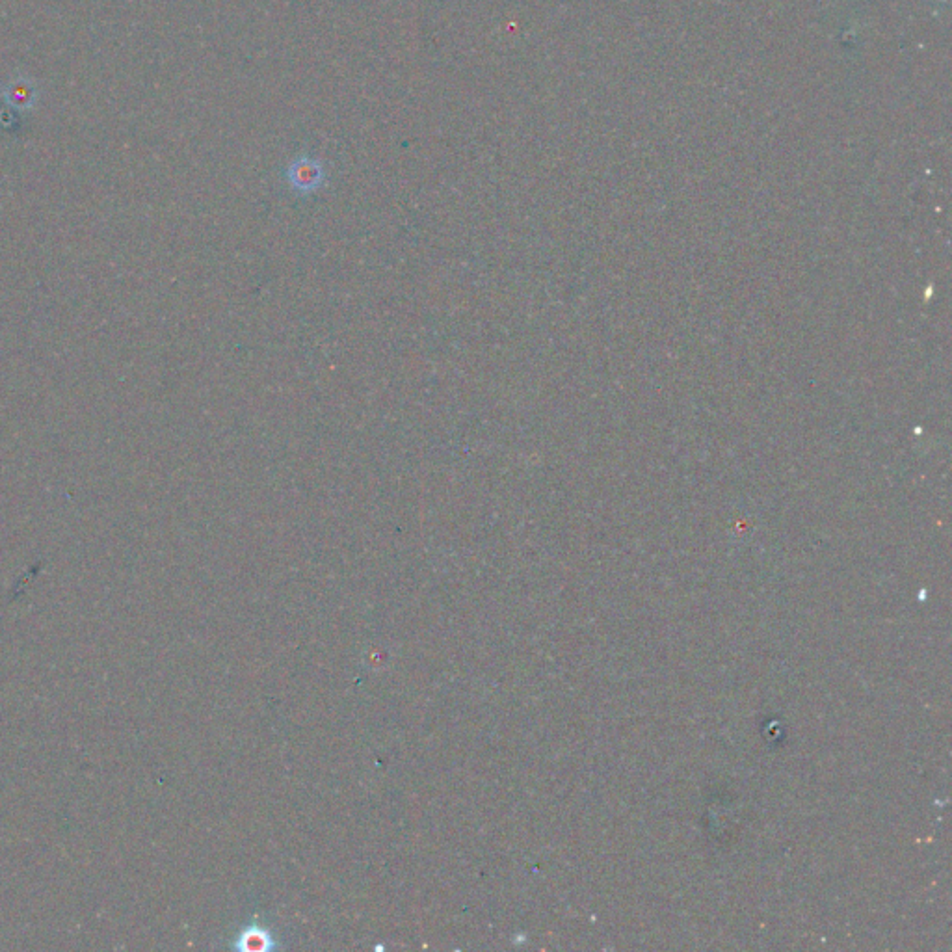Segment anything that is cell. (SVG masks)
Returning a JSON list of instances; mask_svg holds the SVG:
<instances>
[{"mask_svg": "<svg viewBox=\"0 0 952 952\" xmlns=\"http://www.w3.org/2000/svg\"><path fill=\"white\" fill-rule=\"evenodd\" d=\"M289 179H291L294 188H300V190L307 192V190H313V188H317V186L320 185V181H322V168H320V164L315 162V160H296L291 166Z\"/></svg>", "mask_w": 952, "mask_h": 952, "instance_id": "6da1fadb", "label": "cell"}, {"mask_svg": "<svg viewBox=\"0 0 952 952\" xmlns=\"http://www.w3.org/2000/svg\"><path fill=\"white\" fill-rule=\"evenodd\" d=\"M272 945H274L272 936L266 932L265 928H259V926H250L238 938L240 951L263 952L268 951Z\"/></svg>", "mask_w": 952, "mask_h": 952, "instance_id": "7a4b0ae2", "label": "cell"}]
</instances>
